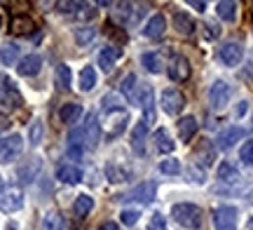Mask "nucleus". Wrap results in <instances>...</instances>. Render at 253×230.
Wrapping results in <instances>:
<instances>
[{
  "mask_svg": "<svg viewBox=\"0 0 253 230\" xmlns=\"http://www.w3.org/2000/svg\"><path fill=\"white\" fill-rule=\"evenodd\" d=\"M171 216L176 219V223H181L183 228L197 230L202 226V209H199L197 204H190V202L173 204Z\"/></svg>",
  "mask_w": 253,
  "mask_h": 230,
  "instance_id": "f257e3e1",
  "label": "nucleus"
},
{
  "mask_svg": "<svg viewBox=\"0 0 253 230\" xmlns=\"http://www.w3.org/2000/svg\"><path fill=\"white\" fill-rule=\"evenodd\" d=\"M21 103H24V99L14 87V83L9 78H0V108L2 111H14Z\"/></svg>",
  "mask_w": 253,
  "mask_h": 230,
  "instance_id": "f03ea898",
  "label": "nucleus"
},
{
  "mask_svg": "<svg viewBox=\"0 0 253 230\" xmlns=\"http://www.w3.org/2000/svg\"><path fill=\"white\" fill-rule=\"evenodd\" d=\"M24 150V138L19 134H9V137L0 138V162H12L17 160Z\"/></svg>",
  "mask_w": 253,
  "mask_h": 230,
  "instance_id": "7ed1b4c3",
  "label": "nucleus"
},
{
  "mask_svg": "<svg viewBox=\"0 0 253 230\" xmlns=\"http://www.w3.org/2000/svg\"><path fill=\"white\" fill-rule=\"evenodd\" d=\"M21 204H24L21 188H17V185H5V188L0 190V209H2V212H9V214L19 212Z\"/></svg>",
  "mask_w": 253,
  "mask_h": 230,
  "instance_id": "20e7f679",
  "label": "nucleus"
},
{
  "mask_svg": "<svg viewBox=\"0 0 253 230\" xmlns=\"http://www.w3.org/2000/svg\"><path fill=\"white\" fill-rule=\"evenodd\" d=\"M160 103H162V111L167 113V115H178V113L183 111V106H185V96H183V92H178L176 87H169V90L162 92Z\"/></svg>",
  "mask_w": 253,
  "mask_h": 230,
  "instance_id": "39448f33",
  "label": "nucleus"
},
{
  "mask_svg": "<svg viewBox=\"0 0 253 230\" xmlns=\"http://www.w3.org/2000/svg\"><path fill=\"white\" fill-rule=\"evenodd\" d=\"M230 96H232V90H230V85L225 80H216V83L211 85V90H209V103H211V108H225L227 101H230Z\"/></svg>",
  "mask_w": 253,
  "mask_h": 230,
  "instance_id": "423d86ee",
  "label": "nucleus"
},
{
  "mask_svg": "<svg viewBox=\"0 0 253 230\" xmlns=\"http://www.w3.org/2000/svg\"><path fill=\"white\" fill-rule=\"evenodd\" d=\"M167 73H169V78H171L173 83H185V80L190 78V61L185 59V56L176 54L171 61H169Z\"/></svg>",
  "mask_w": 253,
  "mask_h": 230,
  "instance_id": "0eeeda50",
  "label": "nucleus"
},
{
  "mask_svg": "<svg viewBox=\"0 0 253 230\" xmlns=\"http://www.w3.org/2000/svg\"><path fill=\"white\" fill-rule=\"evenodd\" d=\"M237 209L235 207H218L216 212H213V223H216L218 230H235L237 226Z\"/></svg>",
  "mask_w": 253,
  "mask_h": 230,
  "instance_id": "6e6552de",
  "label": "nucleus"
},
{
  "mask_svg": "<svg viewBox=\"0 0 253 230\" xmlns=\"http://www.w3.org/2000/svg\"><path fill=\"white\" fill-rule=\"evenodd\" d=\"M82 129H84L87 150H94V148L99 146V138H101V125H99V120H96V115H94V113H89V115H87V120H84Z\"/></svg>",
  "mask_w": 253,
  "mask_h": 230,
  "instance_id": "1a4fd4ad",
  "label": "nucleus"
},
{
  "mask_svg": "<svg viewBox=\"0 0 253 230\" xmlns=\"http://www.w3.org/2000/svg\"><path fill=\"white\" fill-rule=\"evenodd\" d=\"M40 169H42V160L40 157H28L26 162H21L17 167V176L21 184H31L38 174H40Z\"/></svg>",
  "mask_w": 253,
  "mask_h": 230,
  "instance_id": "9d476101",
  "label": "nucleus"
},
{
  "mask_svg": "<svg viewBox=\"0 0 253 230\" xmlns=\"http://www.w3.org/2000/svg\"><path fill=\"white\" fill-rule=\"evenodd\" d=\"M218 56L225 66H239L242 56H244V47L239 43H225V45L218 49Z\"/></svg>",
  "mask_w": 253,
  "mask_h": 230,
  "instance_id": "9b49d317",
  "label": "nucleus"
},
{
  "mask_svg": "<svg viewBox=\"0 0 253 230\" xmlns=\"http://www.w3.org/2000/svg\"><path fill=\"white\" fill-rule=\"evenodd\" d=\"M155 190H157V184H155V181H145V184L136 185L134 190H129L125 197L126 200H136V202L148 204V202H153L155 200Z\"/></svg>",
  "mask_w": 253,
  "mask_h": 230,
  "instance_id": "f8f14e48",
  "label": "nucleus"
},
{
  "mask_svg": "<svg viewBox=\"0 0 253 230\" xmlns=\"http://www.w3.org/2000/svg\"><path fill=\"white\" fill-rule=\"evenodd\" d=\"M143 90V87H141ZM141 90H138V78L134 73H129L120 85V92L129 103H141Z\"/></svg>",
  "mask_w": 253,
  "mask_h": 230,
  "instance_id": "ddd939ff",
  "label": "nucleus"
},
{
  "mask_svg": "<svg viewBox=\"0 0 253 230\" xmlns=\"http://www.w3.org/2000/svg\"><path fill=\"white\" fill-rule=\"evenodd\" d=\"M40 68H42V56L40 54H28L17 64L19 75H24V78H33V75H38L40 73Z\"/></svg>",
  "mask_w": 253,
  "mask_h": 230,
  "instance_id": "4468645a",
  "label": "nucleus"
},
{
  "mask_svg": "<svg viewBox=\"0 0 253 230\" xmlns=\"http://www.w3.org/2000/svg\"><path fill=\"white\" fill-rule=\"evenodd\" d=\"M145 137H148V122L141 120L131 129V148L136 155H145Z\"/></svg>",
  "mask_w": 253,
  "mask_h": 230,
  "instance_id": "2eb2a0df",
  "label": "nucleus"
},
{
  "mask_svg": "<svg viewBox=\"0 0 253 230\" xmlns=\"http://www.w3.org/2000/svg\"><path fill=\"white\" fill-rule=\"evenodd\" d=\"M110 120V132H108V138L113 137H120L122 132L126 129V122H129V113L125 108H120V111H113V113H106Z\"/></svg>",
  "mask_w": 253,
  "mask_h": 230,
  "instance_id": "dca6fc26",
  "label": "nucleus"
},
{
  "mask_svg": "<svg viewBox=\"0 0 253 230\" xmlns=\"http://www.w3.org/2000/svg\"><path fill=\"white\" fill-rule=\"evenodd\" d=\"M120 56H122V49H120V47H103V49L99 52V66H101V71L110 73V71L115 68V61H118Z\"/></svg>",
  "mask_w": 253,
  "mask_h": 230,
  "instance_id": "f3484780",
  "label": "nucleus"
},
{
  "mask_svg": "<svg viewBox=\"0 0 253 230\" xmlns=\"http://www.w3.org/2000/svg\"><path fill=\"white\" fill-rule=\"evenodd\" d=\"M56 179L59 181H63V184H71V185H75V184H80L82 181V169L78 165H61L59 169H56Z\"/></svg>",
  "mask_w": 253,
  "mask_h": 230,
  "instance_id": "a211bd4d",
  "label": "nucleus"
},
{
  "mask_svg": "<svg viewBox=\"0 0 253 230\" xmlns=\"http://www.w3.org/2000/svg\"><path fill=\"white\" fill-rule=\"evenodd\" d=\"M9 31H12L14 36H28L31 31H36V21L28 17V14H17V17H12Z\"/></svg>",
  "mask_w": 253,
  "mask_h": 230,
  "instance_id": "6ab92c4d",
  "label": "nucleus"
},
{
  "mask_svg": "<svg viewBox=\"0 0 253 230\" xmlns=\"http://www.w3.org/2000/svg\"><path fill=\"white\" fill-rule=\"evenodd\" d=\"M197 120L192 118V115H185V118L178 120V137H181L183 143H190L192 141V137L197 134Z\"/></svg>",
  "mask_w": 253,
  "mask_h": 230,
  "instance_id": "aec40b11",
  "label": "nucleus"
},
{
  "mask_svg": "<svg viewBox=\"0 0 253 230\" xmlns=\"http://www.w3.org/2000/svg\"><path fill=\"white\" fill-rule=\"evenodd\" d=\"M164 28H167V19L162 17V14H153L150 17V21L145 24V28H143V36L145 38H160V36H164Z\"/></svg>",
  "mask_w": 253,
  "mask_h": 230,
  "instance_id": "412c9836",
  "label": "nucleus"
},
{
  "mask_svg": "<svg viewBox=\"0 0 253 230\" xmlns=\"http://www.w3.org/2000/svg\"><path fill=\"white\" fill-rule=\"evenodd\" d=\"M239 138H244V129L242 127H230L218 137V148H220V150H227V148L235 146Z\"/></svg>",
  "mask_w": 253,
  "mask_h": 230,
  "instance_id": "4be33fe9",
  "label": "nucleus"
},
{
  "mask_svg": "<svg viewBox=\"0 0 253 230\" xmlns=\"http://www.w3.org/2000/svg\"><path fill=\"white\" fill-rule=\"evenodd\" d=\"M153 141H155V148L160 150V153H171L176 143H173V138L169 137V132L167 129H157L153 134Z\"/></svg>",
  "mask_w": 253,
  "mask_h": 230,
  "instance_id": "5701e85b",
  "label": "nucleus"
},
{
  "mask_svg": "<svg viewBox=\"0 0 253 230\" xmlns=\"http://www.w3.org/2000/svg\"><path fill=\"white\" fill-rule=\"evenodd\" d=\"M195 157H197V162H199V165L211 167V165H213V160H216V148L211 146L209 141H202V146L197 148V153H195Z\"/></svg>",
  "mask_w": 253,
  "mask_h": 230,
  "instance_id": "b1692460",
  "label": "nucleus"
},
{
  "mask_svg": "<svg viewBox=\"0 0 253 230\" xmlns=\"http://www.w3.org/2000/svg\"><path fill=\"white\" fill-rule=\"evenodd\" d=\"M173 26H176V31L183 33V36H192L195 21H192L190 14H185V12H176V14H173Z\"/></svg>",
  "mask_w": 253,
  "mask_h": 230,
  "instance_id": "393cba45",
  "label": "nucleus"
},
{
  "mask_svg": "<svg viewBox=\"0 0 253 230\" xmlns=\"http://www.w3.org/2000/svg\"><path fill=\"white\" fill-rule=\"evenodd\" d=\"M94 209V197L89 195H78V200L73 204V212L78 219H84V216H89V212Z\"/></svg>",
  "mask_w": 253,
  "mask_h": 230,
  "instance_id": "a878e982",
  "label": "nucleus"
},
{
  "mask_svg": "<svg viewBox=\"0 0 253 230\" xmlns=\"http://www.w3.org/2000/svg\"><path fill=\"white\" fill-rule=\"evenodd\" d=\"M82 115V106L80 103H63L61 111H59V118H61V122H78V118Z\"/></svg>",
  "mask_w": 253,
  "mask_h": 230,
  "instance_id": "bb28decb",
  "label": "nucleus"
},
{
  "mask_svg": "<svg viewBox=\"0 0 253 230\" xmlns=\"http://www.w3.org/2000/svg\"><path fill=\"white\" fill-rule=\"evenodd\" d=\"M216 12H218V17L223 19V21H235L237 2L235 0H220V2L216 5Z\"/></svg>",
  "mask_w": 253,
  "mask_h": 230,
  "instance_id": "cd10ccee",
  "label": "nucleus"
},
{
  "mask_svg": "<svg viewBox=\"0 0 253 230\" xmlns=\"http://www.w3.org/2000/svg\"><path fill=\"white\" fill-rule=\"evenodd\" d=\"M96 40V28L94 26H80L75 28V43L80 47H87Z\"/></svg>",
  "mask_w": 253,
  "mask_h": 230,
  "instance_id": "c85d7f7f",
  "label": "nucleus"
},
{
  "mask_svg": "<svg viewBox=\"0 0 253 230\" xmlns=\"http://www.w3.org/2000/svg\"><path fill=\"white\" fill-rule=\"evenodd\" d=\"M96 87V71L91 66H84L80 71V90L82 92H91Z\"/></svg>",
  "mask_w": 253,
  "mask_h": 230,
  "instance_id": "c756f323",
  "label": "nucleus"
},
{
  "mask_svg": "<svg viewBox=\"0 0 253 230\" xmlns=\"http://www.w3.org/2000/svg\"><path fill=\"white\" fill-rule=\"evenodd\" d=\"M143 66L150 71V73H162V66H164V59L160 52H148V54H143Z\"/></svg>",
  "mask_w": 253,
  "mask_h": 230,
  "instance_id": "7c9ffc66",
  "label": "nucleus"
},
{
  "mask_svg": "<svg viewBox=\"0 0 253 230\" xmlns=\"http://www.w3.org/2000/svg\"><path fill=\"white\" fill-rule=\"evenodd\" d=\"M218 179H220L223 184H237L242 176H239V172H237L230 162H223V165L218 167Z\"/></svg>",
  "mask_w": 253,
  "mask_h": 230,
  "instance_id": "2f4dec72",
  "label": "nucleus"
},
{
  "mask_svg": "<svg viewBox=\"0 0 253 230\" xmlns=\"http://www.w3.org/2000/svg\"><path fill=\"white\" fill-rule=\"evenodd\" d=\"M40 230H63V216L59 212H47L40 223Z\"/></svg>",
  "mask_w": 253,
  "mask_h": 230,
  "instance_id": "473e14b6",
  "label": "nucleus"
},
{
  "mask_svg": "<svg viewBox=\"0 0 253 230\" xmlns=\"http://www.w3.org/2000/svg\"><path fill=\"white\" fill-rule=\"evenodd\" d=\"M19 59V47L12 45V43H7V45L0 47V61L5 66H14V61Z\"/></svg>",
  "mask_w": 253,
  "mask_h": 230,
  "instance_id": "72a5a7b5",
  "label": "nucleus"
},
{
  "mask_svg": "<svg viewBox=\"0 0 253 230\" xmlns=\"http://www.w3.org/2000/svg\"><path fill=\"white\" fill-rule=\"evenodd\" d=\"M56 83L61 85L63 90H71L73 73H71V68H68L66 64H59V66H56Z\"/></svg>",
  "mask_w": 253,
  "mask_h": 230,
  "instance_id": "f704fd0d",
  "label": "nucleus"
},
{
  "mask_svg": "<svg viewBox=\"0 0 253 230\" xmlns=\"http://www.w3.org/2000/svg\"><path fill=\"white\" fill-rule=\"evenodd\" d=\"M42 134H45V127H42L40 120H36V122L31 125V129H28V143H31V146H38V143L42 141Z\"/></svg>",
  "mask_w": 253,
  "mask_h": 230,
  "instance_id": "c9c22d12",
  "label": "nucleus"
},
{
  "mask_svg": "<svg viewBox=\"0 0 253 230\" xmlns=\"http://www.w3.org/2000/svg\"><path fill=\"white\" fill-rule=\"evenodd\" d=\"M126 174H129V172H126V169H122V167H118L115 162L106 167V176H108L113 184H122V181L126 179Z\"/></svg>",
  "mask_w": 253,
  "mask_h": 230,
  "instance_id": "e433bc0d",
  "label": "nucleus"
},
{
  "mask_svg": "<svg viewBox=\"0 0 253 230\" xmlns=\"http://www.w3.org/2000/svg\"><path fill=\"white\" fill-rule=\"evenodd\" d=\"M160 172H162V174H169V176L181 174V162H178V160H173V157L162 160V162H160Z\"/></svg>",
  "mask_w": 253,
  "mask_h": 230,
  "instance_id": "4c0bfd02",
  "label": "nucleus"
},
{
  "mask_svg": "<svg viewBox=\"0 0 253 230\" xmlns=\"http://www.w3.org/2000/svg\"><path fill=\"white\" fill-rule=\"evenodd\" d=\"M239 160L242 165L253 167V141H244V146L239 148Z\"/></svg>",
  "mask_w": 253,
  "mask_h": 230,
  "instance_id": "58836bf2",
  "label": "nucleus"
},
{
  "mask_svg": "<svg viewBox=\"0 0 253 230\" xmlns=\"http://www.w3.org/2000/svg\"><path fill=\"white\" fill-rule=\"evenodd\" d=\"M148 230H167V219L162 214H153V219L148 223Z\"/></svg>",
  "mask_w": 253,
  "mask_h": 230,
  "instance_id": "ea45409f",
  "label": "nucleus"
},
{
  "mask_svg": "<svg viewBox=\"0 0 253 230\" xmlns=\"http://www.w3.org/2000/svg\"><path fill=\"white\" fill-rule=\"evenodd\" d=\"M138 216H141V214L136 212V209H125V212L120 214V219H122L125 226H134V223L138 221Z\"/></svg>",
  "mask_w": 253,
  "mask_h": 230,
  "instance_id": "a19ab883",
  "label": "nucleus"
},
{
  "mask_svg": "<svg viewBox=\"0 0 253 230\" xmlns=\"http://www.w3.org/2000/svg\"><path fill=\"white\" fill-rule=\"evenodd\" d=\"M82 5L84 2H59V9H61L63 14H78V9H82Z\"/></svg>",
  "mask_w": 253,
  "mask_h": 230,
  "instance_id": "79ce46f5",
  "label": "nucleus"
},
{
  "mask_svg": "<svg viewBox=\"0 0 253 230\" xmlns=\"http://www.w3.org/2000/svg\"><path fill=\"white\" fill-rule=\"evenodd\" d=\"M78 19H82V21H89V19L96 17V9H91V5H82V9L75 14Z\"/></svg>",
  "mask_w": 253,
  "mask_h": 230,
  "instance_id": "37998d69",
  "label": "nucleus"
},
{
  "mask_svg": "<svg viewBox=\"0 0 253 230\" xmlns=\"http://www.w3.org/2000/svg\"><path fill=\"white\" fill-rule=\"evenodd\" d=\"M204 36H207V40H213V38L220 36V28L209 21V24H204Z\"/></svg>",
  "mask_w": 253,
  "mask_h": 230,
  "instance_id": "c03bdc74",
  "label": "nucleus"
},
{
  "mask_svg": "<svg viewBox=\"0 0 253 230\" xmlns=\"http://www.w3.org/2000/svg\"><path fill=\"white\" fill-rule=\"evenodd\" d=\"M190 176H192V181L195 184H204V179H207V174H204V169H197V167H190Z\"/></svg>",
  "mask_w": 253,
  "mask_h": 230,
  "instance_id": "a18cd8bd",
  "label": "nucleus"
},
{
  "mask_svg": "<svg viewBox=\"0 0 253 230\" xmlns=\"http://www.w3.org/2000/svg\"><path fill=\"white\" fill-rule=\"evenodd\" d=\"M188 5L190 7H195L197 12H204V9H207V2H204V0H190Z\"/></svg>",
  "mask_w": 253,
  "mask_h": 230,
  "instance_id": "49530a36",
  "label": "nucleus"
},
{
  "mask_svg": "<svg viewBox=\"0 0 253 230\" xmlns=\"http://www.w3.org/2000/svg\"><path fill=\"white\" fill-rule=\"evenodd\" d=\"M99 230H118V223H115V221H106V223H101Z\"/></svg>",
  "mask_w": 253,
  "mask_h": 230,
  "instance_id": "de8ad7c7",
  "label": "nucleus"
},
{
  "mask_svg": "<svg viewBox=\"0 0 253 230\" xmlns=\"http://www.w3.org/2000/svg\"><path fill=\"white\" fill-rule=\"evenodd\" d=\"M244 75H246V78H253V56L249 59V68L244 71Z\"/></svg>",
  "mask_w": 253,
  "mask_h": 230,
  "instance_id": "09e8293b",
  "label": "nucleus"
},
{
  "mask_svg": "<svg viewBox=\"0 0 253 230\" xmlns=\"http://www.w3.org/2000/svg\"><path fill=\"white\" fill-rule=\"evenodd\" d=\"M244 113H246V101H242L239 108H237V115H244Z\"/></svg>",
  "mask_w": 253,
  "mask_h": 230,
  "instance_id": "8fccbe9b",
  "label": "nucleus"
},
{
  "mask_svg": "<svg viewBox=\"0 0 253 230\" xmlns=\"http://www.w3.org/2000/svg\"><path fill=\"white\" fill-rule=\"evenodd\" d=\"M9 127V122L5 118H0V132H2V129H7Z\"/></svg>",
  "mask_w": 253,
  "mask_h": 230,
  "instance_id": "3c124183",
  "label": "nucleus"
},
{
  "mask_svg": "<svg viewBox=\"0 0 253 230\" xmlns=\"http://www.w3.org/2000/svg\"><path fill=\"white\" fill-rule=\"evenodd\" d=\"M246 197H249V202L253 204V190H251V193H249V195H246Z\"/></svg>",
  "mask_w": 253,
  "mask_h": 230,
  "instance_id": "603ef678",
  "label": "nucleus"
},
{
  "mask_svg": "<svg viewBox=\"0 0 253 230\" xmlns=\"http://www.w3.org/2000/svg\"><path fill=\"white\" fill-rule=\"evenodd\" d=\"M2 188H5V185H2V179H0V190H2Z\"/></svg>",
  "mask_w": 253,
  "mask_h": 230,
  "instance_id": "864d4df0",
  "label": "nucleus"
},
{
  "mask_svg": "<svg viewBox=\"0 0 253 230\" xmlns=\"http://www.w3.org/2000/svg\"><path fill=\"white\" fill-rule=\"evenodd\" d=\"M0 28H2V17H0Z\"/></svg>",
  "mask_w": 253,
  "mask_h": 230,
  "instance_id": "5fc2aeb1",
  "label": "nucleus"
},
{
  "mask_svg": "<svg viewBox=\"0 0 253 230\" xmlns=\"http://www.w3.org/2000/svg\"><path fill=\"white\" fill-rule=\"evenodd\" d=\"M7 230H17V228H14V226H12V228H7Z\"/></svg>",
  "mask_w": 253,
  "mask_h": 230,
  "instance_id": "6e6d98bb",
  "label": "nucleus"
}]
</instances>
